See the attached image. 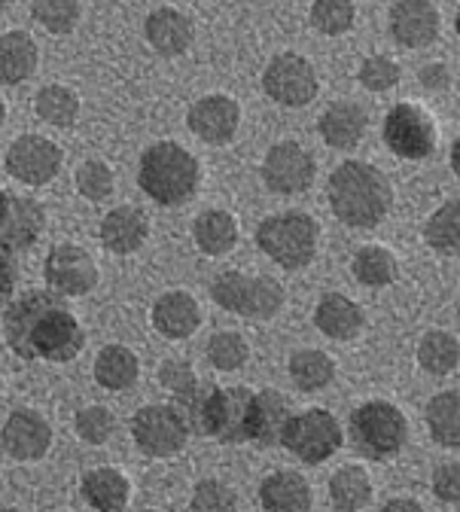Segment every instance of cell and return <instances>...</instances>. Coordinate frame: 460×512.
I'll use <instances>...</instances> for the list:
<instances>
[{
    "label": "cell",
    "instance_id": "obj_1",
    "mask_svg": "<svg viewBox=\"0 0 460 512\" xmlns=\"http://www.w3.org/2000/svg\"><path fill=\"white\" fill-rule=\"evenodd\" d=\"M7 348L22 360L71 363L86 348V330L77 314L52 290H28L7 302Z\"/></svg>",
    "mask_w": 460,
    "mask_h": 512
},
{
    "label": "cell",
    "instance_id": "obj_2",
    "mask_svg": "<svg viewBox=\"0 0 460 512\" xmlns=\"http://www.w3.org/2000/svg\"><path fill=\"white\" fill-rule=\"evenodd\" d=\"M253 397L256 391L247 384L217 388L211 381H199L186 397L174 400V406L186 418L189 433H202L223 445H244L250 442Z\"/></svg>",
    "mask_w": 460,
    "mask_h": 512
},
{
    "label": "cell",
    "instance_id": "obj_3",
    "mask_svg": "<svg viewBox=\"0 0 460 512\" xmlns=\"http://www.w3.org/2000/svg\"><path fill=\"white\" fill-rule=\"evenodd\" d=\"M326 202H330L333 214L354 229H372L378 226L390 205H393V189L390 180L369 162H342L326 183Z\"/></svg>",
    "mask_w": 460,
    "mask_h": 512
},
{
    "label": "cell",
    "instance_id": "obj_4",
    "mask_svg": "<svg viewBox=\"0 0 460 512\" xmlns=\"http://www.w3.org/2000/svg\"><path fill=\"white\" fill-rule=\"evenodd\" d=\"M199 180V159L174 141H159L147 147L138 159V186L144 189V196H150L162 208L186 205L199 189Z\"/></svg>",
    "mask_w": 460,
    "mask_h": 512
},
{
    "label": "cell",
    "instance_id": "obj_5",
    "mask_svg": "<svg viewBox=\"0 0 460 512\" xmlns=\"http://www.w3.org/2000/svg\"><path fill=\"white\" fill-rule=\"evenodd\" d=\"M348 439L360 458L384 461L403 452V445L409 439V424H406V415L393 403L369 400L351 412Z\"/></svg>",
    "mask_w": 460,
    "mask_h": 512
},
{
    "label": "cell",
    "instance_id": "obj_6",
    "mask_svg": "<svg viewBox=\"0 0 460 512\" xmlns=\"http://www.w3.org/2000/svg\"><path fill=\"white\" fill-rule=\"evenodd\" d=\"M317 238V220L305 211L272 214L256 226L259 250L284 269H305L317 253Z\"/></svg>",
    "mask_w": 460,
    "mask_h": 512
},
{
    "label": "cell",
    "instance_id": "obj_7",
    "mask_svg": "<svg viewBox=\"0 0 460 512\" xmlns=\"http://www.w3.org/2000/svg\"><path fill=\"white\" fill-rule=\"evenodd\" d=\"M211 299L244 320H272L284 308V287L269 275L223 272L211 284Z\"/></svg>",
    "mask_w": 460,
    "mask_h": 512
},
{
    "label": "cell",
    "instance_id": "obj_8",
    "mask_svg": "<svg viewBox=\"0 0 460 512\" xmlns=\"http://www.w3.org/2000/svg\"><path fill=\"white\" fill-rule=\"evenodd\" d=\"M278 442L284 448H290V452L302 464H323L342 448L345 433H342V424L336 421L333 412L305 409V412H296V415L290 412Z\"/></svg>",
    "mask_w": 460,
    "mask_h": 512
},
{
    "label": "cell",
    "instance_id": "obj_9",
    "mask_svg": "<svg viewBox=\"0 0 460 512\" xmlns=\"http://www.w3.org/2000/svg\"><path fill=\"white\" fill-rule=\"evenodd\" d=\"M381 138L393 156L418 162L436 150V122L418 104H397L387 110L381 122Z\"/></svg>",
    "mask_w": 460,
    "mask_h": 512
},
{
    "label": "cell",
    "instance_id": "obj_10",
    "mask_svg": "<svg viewBox=\"0 0 460 512\" xmlns=\"http://www.w3.org/2000/svg\"><path fill=\"white\" fill-rule=\"evenodd\" d=\"M131 439L150 458H174L189 439L186 418L171 406H144L131 415Z\"/></svg>",
    "mask_w": 460,
    "mask_h": 512
},
{
    "label": "cell",
    "instance_id": "obj_11",
    "mask_svg": "<svg viewBox=\"0 0 460 512\" xmlns=\"http://www.w3.org/2000/svg\"><path fill=\"white\" fill-rule=\"evenodd\" d=\"M43 278H46V287L52 293H58L61 299H77V296H86L95 290L98 266H95V260L89 256L86 247L64 241L46 253Z\"/></svg>",
    "mask_w": 460,
    "mask_h": 512
},
{
    "label": "cell",
    "instance_id": "obj_12",
    "mask_svg": "<svg viewBox=\"0 0 460 512\" xmlns=\"http://www.w3.org/2000/svg\"><path fill=\"white\" fill-rule=\"evenodd\" d=\"M262 89H266V95L275 104L305 107L317 98L320 80H317V71L308 58H302L296 52H284L269 61L266 74H262Z\"/></svg>",
    "mask_w": 460,
    "mask_h": 512
},
{
    "label": "cell",
    "instance_id": "obj_13",
    "mask_svg": "<svg viewBox=\"0 0 460 512\" xmlns=\"http://www.w3.org/2000/svg\"><path fill=\"white\" fill-rule=\"evenodd\" d=\"M64 153L55 141L40 135H22L10 144L4 156V168L25 186H46L61 171Z\"/></svg>",
    "mask_w": 460,
    "mask_h": 512
},
{
    "label": "cell",
    "instance_id": "obj_14",
    "mask_svg": "<svg viewBox=\"0 0 460 512\" xmlns=\"http://www.w3.org/2000/svg\"><path fill=\"white\" fill-rule=\"evenodd\" d=\"M314 171V156L296 141L275 144L266 153V159H262V180L278 196H299V192H305L314 183Z\"/></svg>",
    "mask_w": 460,
    "mask_h": 512
},
{
    "label": "cell",
    "instance_id": "obj_15",
    "mask_svg": "<svg viewBox=\"0 0 460 512\" xmlns=\"http://www.w3.org/2000/svg\"><path fill=\"white\" fill-rule=\"evenodd\" d=\"M0 445L16 461H40L52 445V427L40 412L16 409L0 427Z\"/></svg>",
    "mask_w": 460,
    "mask_h": 512
},
{
    "label": "cell",
    "instance_id": "obj_16",
    "mask_svg": "<svg viewBox=\"0 0 460 512\" xmlns=\"http://www.w3.org/2000/svg\"><path fill=\"white\" fill-rule=\"evenodd\" d=\"M186 122L192 128V135L202 138L205 144H229L238 132L241 107L229 95H208L189 107Z\"/></svg>",
    "mask_w": 460,
    "mask_h": 512
},
{
    "label": "cell",
    "instance_id": "obj_17",
    "mask_svg": "<svg viewBox=\"0 0 460 512\" xmlns=\"http://www.w3.org/2000/svg\"><path fill=\"white\" fill-rule=\"evenodd\" d=\"M442 19L430 0H397L390 10V34L406 49H424L439 37Z\"/></svg>",
    "mask_w": 460,
    "mask_h": 512
},
{
    "label": "cell",
    "instance_id": "obj_18",
    "mask_svg": "<svg viewBox=\"0 0 460 512\" xmlns=\"http://www.w3.org/2000/svg\"><path fill=\"white\" fill-rule=\"evenodd\" d=\"M46 226V211L28 196H7L4 217H0V247L16 253L37 244Z\"/></svg>",
    "mask_w": 460,
    "mask_h": 512
},
{
    "label": "cell",
    "instance_id": "obj_19",
    "mask_svg": "<svg viewBox=\"0 0 460 512\" xmlns=\"http://www.w3.org/2000/svg\"><path fill=\"white\" fill-rule=\"evenodd\" d=\"M98 235H101V244L110 253L128 256V253H135V250H141L147 244V238H150V220L135 205H119V208H113L101 220Z\"/></svg>",
    "mask_w": 460,
    "mask_h": 512
},
{
    "label": "cell",
    "instance_id": "obj_20",
    "mask_svg": "<svg viewBox=\"0 0 460 512\" xmlns=\"http://www.w3.org/2000/svg\"><path fill=\"white\" fill-rule=\"evenodd\" d=\"M369 116L360 104L354 101H336L323 110V116L317 119L320 138L330 144L333 150H351L363 141L366 135Z\"/></svg>",
    "mask_w": 460,
    "mask_h": 512
},
{
    "label": "cell",
    "instance_id": "obj_21",
    "mask_svg": "<svg viewBox=\"0 0 460 512\" xmlns=\"http://www.w3.org/2000/svg\"><path fill=\"white\" fill-rule=\"evenodd\" d=\"M153 327L165 336V339H186L199 330L202 324V311L199 302H195L189 293L183 290H171L162 293L153 305Z\"/></svg>",
    "mask_w": 460,
    "mask_h": 512
},
{
    "label": "cell",
    "instance_id": "obj_22",
    "mask_svg": "<svg viewBox=\"0 0 460 512\" xmlns=\"http://www.w3.org/2000/svg\"><path fill=\"white\" fill-rule=\"evenodd\" d=\"M314 324L323 336H330L336 342H351L363 330L366 317L363 308L345 293H326L314 308Z\"/></svg>",
    "mask_w": 460,
    "mask_h": 512
},
{
    "label": "cell",
    "instance_id": "obj_23",
    "mask_svg": "<svg viewBox=\"0 0 460 512\" xmlns=\"http://www.w3.org/2000/svg\"><path fill=\"white\" fill-rule=\"evenodd\" d=\"M144 34L159 55H183L192 46L195 28H192V19L186 13H180L174 7H162V10L147 16Z\"/></svg>",
    "mask_w": 460,
    "mask_h": 512
},
{
    "label": "cell",
    "instance_id": "obj_24",
    "mask_svg": "<svg viewBox=\"0 0 460 512\" xmlns=\"http://www.w3.org/2000/svg\"><path fill=\"white\" fill-rule=\"evenodd\" d=\"M259 506L269 512H305L311 509V488L293 470L272 473L259 485Z\"/></svg>",
    "mask_w": 460,
    "mask_h": 512
},
{
    "label": "cell",
    "instance_id": "obj_25",
    "mask_svg": "<svg viewBox=\"0 0 460 512\" xmlns=\"http://www.w3.org/2000/svg\"><path fill=\"white\" fill-rule=\"evenodd\" d=\"M290 418V400L281 397L272 388H262L253 397V415H250V442L269 448L278 445L281 430Z\"/></svg>",
    "mask_w": 460,
    "mask_h": 512
},
{
    "label": "cell",
    "instance_id": "obj_26",
    "mask_svg": "<svg viewBox=\"0 0 460 512\" xmlns=\"http://www.w3.org/2000/svg\"><path fill=\"white\" fill-rule=\"evenodd\" d=\"M80 494L98 512H119V509L128 506L131 485H128V479L119 470H113V467H95V470L83 473Z\"/></svg>",
    "mask_w": 460,
    "mask_h": 512
},
{
    "label": "cell",
    "instance_id": "obj_27",
    "mask_svg": "<svg viewBox=\"0 0 460 512\" xmlns=\"http://www.w3.org/2000/svg\"><path fill=\"white\" fill-rule=\"evenodd\" d=\"M40 49L31 34L25 31H7L0 34V83L16 86L25 83L37 71Z\"/></svg>",
    "mask_w": 460,
    "mask_h": 512
},
{
    "label": "cell",
    "instance_id": "obj_28",
    "mask_svg": "<svg viewBox=\"0 0 460 512\" xmlns=\"http://www.w3.org/2000/svg\"><path fill=\"white\" fill-rule=\"evenodd\" d=\"M141 375L138 354L125 345H104L95 357V381L104 391H128Z\"/></svg>",
    "mask_w": 460,
    "mask_h": 512
},
{
    "label": "cell",
    "instance_id": "obj_29",
    "mask_svg": "<svg viewBox=\"0 0 460 512\" xmlns=\"http://www.w3.org/2000/svg\"><path fill=\"white\" fill-rule=\"evenodd\" d=\"M195 244H199L202 253L208 256H226L235 244H238V223L229 211L223 208H208L195 217L192 226Z\"/></svg>",
    "mask_w": 460,
    "mask_h": 512
},
{
    "label": "cell",
    "instance_id": "obj_30",
    "mask_svg": "<svg viewBox=\"0 0 460 512\" xmlns=\"http://www.w3.org/2000/svg\"><path fill=\"white\" fill-rule=\"evenodd\" d=\"M290 378L299 391L314 394V391H323L326 384L336 378V363L330 360V354H323L317 348H302V351H293L290 357Z\"/></svg>",
    "mask_w": 460,
    "mask_h": 512
},
{
    "label": "cell",
    "instance_id": "obj_31",
    "mask_svg": "<svg viewBox=\"0 0 460 512\" xmlns=\"http://www.w3.org/2000/svg\"><path fill=\"white\" fill-rule=\"evenodd\" d=\"M351 275L366 284V287H387L397 281L400 275V263L397 256H393L387 247H378V244H369V247H360L351 260Z\"/></svg>",
    "mask_w": 460,
    "mask_h": 512
},
{
    "label": "cell",
    "instance_id": "obj_32",
    "mask_svg": "<svg viewBox=\"0 0 460 512\" xmlns=\"http://www.w3.org/2000/svg\"><path fill=\"white\" fill-rule=\"evenodd\" d=\"M330 500L342 512H357V509L369 506L372 503V479H369V473L360 464L342 467L330 479Z\"/></svg>",
    "mask_w": 460,
    "mask_h": 512
},
{
    "label": "cell",
    "instance_id": "obj_33",
    "mask_svg": "<svg viewBox=\"0 0 460 512\" xmlns=\"http://www.w3.org/2000/svg\"><path fill=\"white\" fill-rule=\"evenodd\" d=\"M34 113L52 128H71L80 116V98L68 86H43L34 95Z\"/></svg>",
    "mask_w": 460,
    "mask_h": 512
},
{
    "label": "cell",
    "instance_id": "obj_34",
    "mask_svg": "<svg viewBox=\"0 0 460 512\" xmlns=\"http://www.w3.org/2000/svg\"><path fill=\"white\" fill-rule=\"evenodd\" d=\"M427 427L445 448L460 445V400L457 391H442L427 403Z\"/></svg>",
    "mask_w": 460,
    "mask_h": 512
},
{
    "label": "cell",
    "instance_id": "obj_35",
    "mask_svg": "<svg viewBox=\"0 0 460 512\" xmlns=\"http://www.w3.org/2000/svg\"><path fill=\"white\" fill-rule=\"evenodd\" d=\"M457 360H460L457 336H451L445 330H430L421 336V342H418L421 369H427L430 375H448L457 369Z\"/></svg>",
    "mask_w": 460,
    "mask_h": 512
},
{
    "label": "cell",
    "instance_id": "obj_36",
    "mask_svg": "<svg viewBox=\"0 0 460 512\" xmlns=\"http://www.w3.org/2000/svg\"><path fill=\"white\" fill-rule=\"evenodd\" d=\"M354 0H314L311 4V25L326 37H342L354 28Z\"/></svg>",
    "mask_w": 460,
    "mask_h": 512
},
{
    "label": "cell",
    "instance_id": "obj_37",
    "mask_svg": "<svg viewBox=\"0 0 460 512\" xmlns=\"http://www.w3.org/2000/svg\"><path fill=\"white\" fill-rule=\"evenodd\" d=\"M31 16L55 37L71 34L80 22L77 0H31Z\"/></svg>",
    "mask_w": 460,
    "mask_h": 512
},
{
    "label": "cell",
    "instance_id": "obj_38",
    "mask_svg": "<svg viewBox=\"0 0 460 512\" xmlns=\"http://www.w3.org/2000/svg\"><path fill=\"white\" fill-rule=\"evenodd\" d=\"M457 226H460V202L457 196L448 199L424 226V241L433 247V250H442V253H454L457 250Z\"/></svg>",
    "mask_w": 460,
    "mask_h": 512
},
{
    "label": "cell",
    "instance_id": "obj_39",
    "mask_svg": "<svg viewBox=\"0 0 460 512\" xmlns=\"http://www.w3.org/2000/svg\"><path fill=\"white\" fill-rule=\"evenodd\" d=\"M205 354H208V360H211L214 369H220V372H235V369H241V366L247 363L250 345H247L244 336H238V333H217V336L208 339Z\"/></svg>",
    "mask_w": 460,
    "mask_h": 512
},
{
    "label": "cell",
    "instance_id": "obj_40",
    "mask_svg": "<svg viewBox=\"0 0 460 512\" xmlns=\"http://www.w3.org/2000/svg\"><path fill=\"white\" fill-rule=\"evenodd\" d=\"M77 189L86 202H104L113 192V168L101 159H86L77 168Z\"/></svg>",
    "mask_w": 460,
    "mask_h": 512
},
{
    "label": "cell",
    "instance_id": "obj_41",
    "mask_svg": "<svg viewBox=\"0 0 460 512\" xmlns=\"http://www.w3.org/2000/svg\"><path fill=\"white\" fill-rule=\"evenodd\" d=\"M360 86L369 92H387L400 83V64L387 58V55H369L360 64V74H357Z\"/></svg>",
    "mask_w": 460,
    "mask_h": 512
},
{
    "label": "cell",
    "instance_id": "obj_42",
    "mask_svg": "<svg viewBox=\"0 0 460 512\" xmlns=\"http://www.w3.org/2000/svg\"><path fill=\"white\" fill-rule=\"evenodd\" d=\"M74 427H77V433H80L83 442H89V445H104V442L113 436L116 421H113L110 409H104V406H86V409L77 412Z\"/></svg>",
    "mask_w": 460,
    "mask_h": 512
},
{
    "label": "cell",
    "instance_id": "obj_43",
    "mask_svg": "<svg viewBox=\"0 0 460 512\" xmlns=\"http://www.w3.org/2000/svg\"><path fill=\"white\" fill-rule=\"evenodd\" d=\"M235 503H238V497H235L232 488H226L217 479H202L199 485H195L189 509H195V512H220V509H235Z\"/></svg>",
    "mask_w": 460,
    "mask_h": 512
},
{
    "label": "cell",
    "instance_id": "obj_44",
    "mask_svg": "<svg viewBox=\"0 0 460 512\" xmlns=\"http://www.w3.org/2000/svg\"><path fill=\"white\" fill-rule=\"evenodd\" d=\"M159 384L174 400H180L195 388V384H199V375H195L192 366L183 363V360H165L162 369H159Z\"/></svg>",
    "mask_w": 460,
    "mask_h": 512
},
{
    "label": "cell",
    "instance_id": "obj_45",
    "mask_svg": "<svg viewBox=\"0 0 460 512\" xmlns=\"http://www.w3.org/2000/svg\"><path fill=\"white\" fill-rule=\"evenodd\" d=\"M433 491L445 503H457L460 500V467H457V461H442L436 467V473H433Z\"/></svg>",
    "mask_w": 460,
    "mask_h": 512
},
{
    "label": "cell",
    "instance_id": "obj_46",
    "mask_svg": "<svg viewBox=\"0 0 460 512\" xmlns=\"http://www.w3.org/2000/svg\"><path fill=\"white\" fill-rule=\"evenodd\" d=\"M16 281H19V272H16L13 256H10V250L0 247V308H7V302L13 299Z\"/></svg>",
    "mask_w": 460,
    "mask_h": 512
},
{
    "label": "cell",
    "instance_id": "obj_47",
    "mask_svg": "<svg viewBox=\"0 0 460 512\" xmlns=\"http://www.w3.org/2000/svg\"><path fill=\"white\" fill-rule=\"evenodd\" d=\"M418 80H421V86H424V89L439 92V89H448L451 74H448V68H445L442 61H433V64H424L421 74H418Z\"/></svg>",
    "mask_w": 460,
    "mask_h": 512
},
{
    "label": "cell",
    "instance_id": "obj_48",
    "mask_svg": "<svg viewBox=\"0 0 460 512\" xmlns=\"http://www.w3.org/2000/svg\"><path fill=\"white\" fill-rule=\"evenodd\" d=\"M384 509H387V512H393V509L421 512V503H418V500H412V497H393V500H387V503H384Z\"/></svg>",
    "mask_w": 460,
    "mask_h": 512
},
{
    "label": "cell",
    "instance_id": "obj_49",
    "mask_svg": "<svg viewBox=\"0 0 460 512\" xmlns=\"http://www.w3.org/2000/svg\"><path fill=\"white\" fill-rule=\"evenodd\" d=\"M451 165H454V174H460V144L454 141V150H451Z\"/></svg>",
    "mask_w": 460,
    "mask_h": 512
},
{
    "label": "cell",
    "instance_id": "obj_50",
    "mask_svg": "<svg viewBox=\"0 0 460 512\" xmlns=\"http://www.w3.org/2000/svg\"><path fill=\"white\" fill-rule=\"evenodd\" d=\"M7 196H10V192H4V189H0V217H4V208H7Z\"/></svg>",
    "mask_w": 460,
    "mask_h": 512
},
{
    "label": "cell",
    "instance_id": "obj_51",
    "mask_svg": "<svg viewBox=\"0 0 460 512\" xmlns=\"http://www.w3.org/2000/svg\"><path fill=\"white\" fill-rule=\"evenodd\" d=\"M4 119H7V107H4V101H0V128H4Z\"/></svg>",
    "mask_w": 460,
    "mask_h": 512
},
{
    "label": "cell",
    "instance_id": "obj_52",
    "mask_svg": "<svg viewBox=\"0 0 460 512\" xmlns=\"http://www.w3.org/2000/svg\"><path fill=\"white\" fill-rule=\"evenodd\" d=\"M10 4H13V0H0V10H7Z\"/></svg>",
    "mask_w": 460,
    "mask_h": 512
},
{
    "label": "cell",
    "instance_id": "obj_53",
    "mask_svg": "<svg viewBox=\"0 0 460 512\" xmlns=\"http://www.w3.org/2000/svg\"><path fill=\"white\" fill-rule=\"evenodd\" d=\"M0 391H4V381H0Z\"/></svg>",
    "mask_w": 460,
    "mask_h": 512
}]
</instances>
